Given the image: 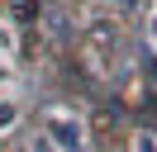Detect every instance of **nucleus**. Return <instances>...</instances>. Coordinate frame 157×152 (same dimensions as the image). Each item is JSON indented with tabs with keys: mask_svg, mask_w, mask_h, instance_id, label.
<instances>
[{
	"mask_svg": "<svg viewBox=\"0 0 157 152\" xmlns=\"http://www.w3.org/2000/svg\"><path fill=\"white\" fill-rule=\"evenodd\" d=\"M48 133H52V142H57L62 152H81V147H86V138H81V128H76L71 119H52Z\"/></svg>",
	"mask_w": 157,
	"mask_h": 152,
	"instance_id": "1",
	"label": "nucleus"
},
{
	"mask_svg": "<svg viewBox=\"0 0 157 152\" xmlns=\"http://www.w3.org/2000/svg\"><path fill=\"white\" fill-rule=\"evenodd\" d=\"M14 114H19L14 104H0V128H10V124H14Z\"/></svg>",
	"mask_w": 157,
	"mask_h": 152,
	"instance_id": "2",
	"label": "nucleus"
},
{
	"mask_svg": "<svg viewBox=\"0 0 157 152\" xmlns=\"http://www.w3.org/2000/svg\"><path fill=\"white\" fill-rule=\"evenodd\" d=\"M138 152H157V138H152V133H138Z\"/></svg>",
	"mask_w": 157,
	"mask_h": 152,
	"instance_id": "3",
	"label": "nucleus"
},
{
	"mask_svg": "<svg viewBox=\"0 0 157 152\" xmlns=\"http://www.w3.org/2000/svg\"><path fill=\"white\" fill-rule=\"evenodd\" d=\"M152 38H157V14H152Z\"/></svg>",
	"mask_w": 157,
	"mask_h": 152,
	"instance_id": "4",
	"label": "nucleus"
}]
</instances>
